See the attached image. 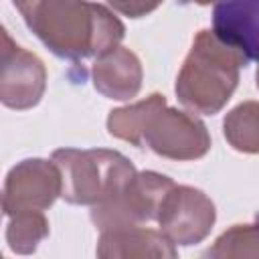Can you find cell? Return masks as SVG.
<instances>
[{"label": "cell", "instance_id": "cell-7", "mask_svg": "<svg viewBox=\"0 0 259 259\" xmlns=\"http://www.w3.org/2000/svg\"><path fill=\"white\" fill-rule=\"evenodd\" d=\"M61 170L53 160H22L6 176L2 210L6 217L18 210H47L61 196Z\"/></svg>", "mask_w": 259, "mask_h": 259}, {"label": "cell", "instance_id": "cell-8", "mask_svg": "<svg viewBox=\"0 0 259 259\" xmlns=\"http://www.w3.org/2000/svg\"><path fill=\"white\" fill-rule=\"evenodd\" d=\"M47 89L45 63L30 51L16 45L8 30H2L0 101L16 111L34 107Z\"/></svg>", "mask_w": 259, "mask_h": 259}, {"label": "cell", "instance_id": "cell-10", "mask_svg": "<svg viewBox=\"0 0 259 259\" xmlns=\"http://www.w3.org/2000/svg\"><path fill=\"white\" fill-rule=\"evenodd\" d=\"M91 75L95 89L107 99L127 101L142 89V63L125 47H115L97 57Z\"/></svg>", "mask_w": 259, "mask_h": 259}, {"label": "cell", "instance_id": "cell-16", "mask_svg": "<svg viewBox=\"0 0 259 259\" xmlns=\"http://www.w3.org/2000/svg\"><path fill=\"white\" fill-rule=\"evenodd\" d=\"M192 2H196V4H202V6H204V4H217L219 0H192Z\"/></svg>", "mask_w": 259, "mask_h": 259}, {"label": "cell", "instance_id": "cell-17", "mask_svg": "<svg viewBox=\"0 0 259 259\" xmlns=\"http://www.w3.org/2000/svg\"><path fill=\"white\" fill-rule=\"evenodd\" d=\"M257 87H259V69H257Z\"/></svg>", "mask_w": 259, "mask_h": 259}, {"label": "cell", "instance_id": "cell-13", "mask_svg": "<svg viewBox=\"0 0 259 259\" xmlns=\"http://www.w3.org/2000/svg\"><path fill=\"white\" fill-rule=\"evenodd\" d=\"M49 237V221L45 210H18L8 217L6 243L18 255L34 253L38 243Z\"/></svg>", "mask_w": 259, "mask_h": 259}, {"label": "cell", "instance_id": "cell-14", "mask_svg": "<svg viewBox=\"0 0 259 259\" xmlns=\"http://www.w3.org/2000/svg\"><path fill=\"white\" fill-rule=\"evenodd\" d=\"M208 257H259V223L233 225L206 251Z\"/></svg>", "mask_w": 259, "mask_h": 259}, {"label": "cell", "instance_id": "cell-1", "mask_svg": "<svg viewBox=\"0 0 259 259\" xmlns=\"http://www.w3.org/2000/svg\"><path fill=\"white\" fill-rule=\"evenodd\" d=\"M20 14L38 40L67 61L101 57L119 47L125 34L111 10L89 0H36Z\"/></svg>", "mask_w": 259, "mask_h": 259}, {"label": "cell", "instance_id": "cell-6", "mask_svg": "<svg viewBox=\"0 0 259 259\" xmlns=\"http://www.w3.org/2000/svg\"><path fill=\"white\" fill-rule=\"evenodd\" d=\"M214 219V204L202 190L174 184L160 202L156 223L174 245L188 247L206 239Z\"/></svg>", "mask_w": 259, "mask_h": 259}, {"label": "cell", "instance_id": "cell-9", "mask_svg": "<svg viewBox=\"0 0 259 259\" xmlns=\"http://www.w3.org/2000/svg\"><path fill=\"white\" fill-rule=\"evenodd\" d=\"M212 32L247 63L259 61V0H219L212 8Z\"/></svg>", "mask_w": 259, "mask_h": 259}, {"label": "cell", "instance_id": "cell-3", "mask_svg": "<svg viewBox=\"0 0 259 259\" xmlns=\"http://www.w3.org/2000/svg\"><path fill=\"white\" fill-rule=\"evenodd\" d=\"M245 65L247 61L212 30H200L176 79L178 101L196 113H219L235 93Z\"/></svg>", "mask_w": 259, "mask_h": 259}, {"label": "cell", "instance_id": "cell-12", "mask_svg": "<svg viewBox=\"0 0 259 259\" xmlns=\"http://www.w3.org/2000/svg\"><path fill=\"white\" fill-rule=\"evenodd\" d=\"M223 132L237 152L259 154V101H243L233 107L223 121Z\"/></svg>", "mask_w": 259, "mask_h": 259}, {"label": "cell", "instance_id": "cell-4", "mask_svg": "<svg viewBox=\"0 0 259 259\" xmlns=\"http://www.w3.org/2000/svg\"><path fill=\"white\" fill-rule=\"evenodd\" d=\"M51 160L61 170V196L83 206H97L115 198L138 174L123 154L105 148H61L53 152Z\"/></svg>", "mask_w": 259, "mask_h": 259}, {"label": "cell", "instance_id": "cell-11", "mask_svg": "<svg viewBox=\"0 0 259 259\" xmlns=\"http://www.w3.org/2000/svg\"><path fill=\"white\" fill-rule=\"evenodd\" d=\"M99 257H168L174 259L178 255L176 245L162 233L154 229H146L142 225L117 227L101 231L97 243Z\"/></svg>", "mask_w": 259, "mask_h": 259}, {"label": "cell", "instance_id": "cell-15", "mask_svg": "<svg viewBox=\"0 0 259 259\" xmlns=\"http://www.w3.org/2000/svg\"><path fill=\"white\" fill-rule=\"evenodd\" d=\"M117 12L130 18H140L154 12L164 0H107Z\"/></svg>", "mask_w": 259, "mask_h": 259}, {"label": "cell", "instance_id": "cell-2", "mask_svg": "<svg viewBox=\"0 0 259 259\" xmlns=\"http://www.w3.org/2000/svg\"><path fill=\"white\" fill-rule=\"evenodd\" d=\"M107 130L113 138L148 148L168 160H198L210 150L206 125L192 113L168 107L160 93L113 109Z\"/></svg>", "mask_w": 259, "mask_h": 259}, {"label": "cell", "instance_id": "cell-5", "mask_svg": "<svg viewBox=\"0 0 259 259\" xmlns=\"http://www.w3.org/2000/svg\"><path fill=\"white\" fill-rule=\"evenodd\" d=\"M174 182L158 172H138L134 180L111 200L91 206V221L99 231L132 227L156 221L158 208Z\"/></svg>", "mask_w": 259, "mask_h": 259}]
</instances>
